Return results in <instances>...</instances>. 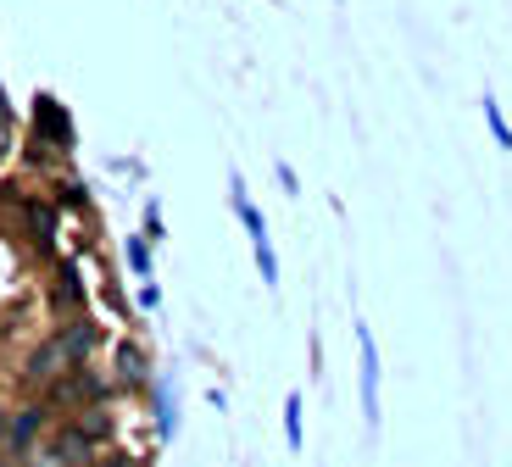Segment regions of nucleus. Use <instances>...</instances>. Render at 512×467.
I'll use <instances>...</instances> for the list:
<instances>
[{"label":"nucleus","mask_w":512,"mask_h":467,"mask_svg":"<svg viewBox=\"0 0 512 467\" xmlns=\"http://www.w3.org/2000/svg\"><path fill=\"white\" fill-rule=\"evenodd\" d=\"M357 351H362V417H368V429H379V345L362 323H357Z\"/></svg>","instance_id":"7ed1b4c3"},{"label":"nucleus","mask_w":512,"mask_h":467,"mask_svg":"<svg viewBox=\"0 0 512 467\" xmlns=\"http://www.w3.org/2000/svg\"><path fill=\"white\" fill-rule=\"evenodd\" d=\"M229 201H234V212H240L245 234H251V245H256V267H262V278H268V284H279V256H273V245H268V223H262V212L251 206V195H245V178H240V173L229 178Z\"/></svg>","instance_id":"f257e3e1"},{"label":"nucleus","mask_w":512,"mask_h":467,"mask_svg":"<svg viewBox=\"0 0 512 467\" xmlns=\"http://www.w3.org/2000/svg\"><path fill=\"white\" fill-rule=\"evenodd\" d=\"M117 379H123V384H145V379H151V367H145V351H140L134 340L117 345Z\"/></svg>","instance_id":"0eeeda50"},{"label":"nucleus","mask_w":512,"mask_h":467,"mask_svg":"<svg viewBox=\"0 0 512 467\" xmlns=\"http://www.w3.org/2000/svg\"><path fill=\"white\" fill-rule=\"evenodd\" d=\"M62 201H67V206H84V190H78V178H67V184H62Z\"/></svg>","instance_id":"dca6fc26"},{"label":"nucleus","mask_w":512,"mask_h":467,"mask_svg":"<svg viewBox=\"0 0 512 467\" xmlns=\"http://www.w3.org/2000/svg\"><path fill=\"white\" fill-rule=\"evenodd\" d=\"M479 106H485V123H490V139H496L501 151H512V123H507V112H501V101H496V95H485V101H479Z\"/></svg>","instance_id":"1a4fd4ad"},{"label":"nucleus","mask_w":512,"mask_h":467,"mask_svg":"<svg viewBox=\"0 0 512 467\" xmlns=\"http://www.w3.org/2000/svg\"><path fill=\"white\" fill-rule=\"evenodd\" d=\"M62 340H67V356H73V367L95 351V329H90V323H73V329H67Z\"/></svg>","instance_id":"9d476101"},{"label":"nucleus","mask_w":512,"mask_h":467,"mask_svg":"<svg viewBox=\"0 0 512 467\" xmlns=\"http://www.w3.org/2000/svg\"><path fill=\"white\" fill-rule=\"evenodd\" d=\"M90 434H84V429H62V434H56V440H51V451H56V462H62V467H90Z\"/></svg>","instance_id":"39448f33"},{"label":"nucleus","mask_w":512,"mask_h":467,"mask_svg":"<svg viewBox=\"0 0 512 467\" xmlns=\"http://www.w3.org/2000/svg\"><path fill=\"white\" fill-rule=\"evenodd\" d=\"M34 139L51 145V151H73V117L56 106V95H39L34 101Z\"/></svg>","instance_id":"f03ea898"},{"label":"nucleus","mask_w":512,"mask_h":467,"mask_svg":"<svg viewBox=\"0 0 512 467\" xmlns=\"http://www.w3.org/2000/svg\"><path fill=\"white\" fill-rule=\"evenodd\" d=\"M62 367H73V356H67V340H45L34 356H28L23 367V384H51Z\"/></svg>","instance_id":"20e7f679"},{"label":"nucleus","mask_w":512,"mask_h":467,"mask_svg":"<svg viewBox=\"0 0 512 467\" xmlns=\"http://www.w3.org/2000/svg\"><path fill=\"white\" fill-rule=\"evenodd\" d=\"M78 429L90 434V440H106V434H112V412H106V406H90V412H84V423H78Z\"/></svg>","instance_id":"9b49d317"},{"label":"nucleus","mask_w":512,"mask_h":467,"mask_svg":"<svg viewBox=\"0 0 512 467\" xmlns=\"http://www.w3.org/2000/svg\"><path fill=\"white\" fill-rule=\"evenodd\" d=\"M162 234H167V228H162V206H145V240H162Z\"/></svg>","instance_id":"2eb2a0df"},{"label":"nucleus","mask_w":512,"mask_h":467,"mask_svg":"<svg viewBox=\"0 0 512 467\" xmlns=\"http://www.w3.org/2000/svg\"><path fill=\"white\" fill-rule=\"evenodd\" d=\"M284 434H290V445H301V395L284 401Z\"/></svg>","instance_id":"ddd939ff"},{"label":"nucleus","mask_w":512,"mask_h":467,"mask_svg":"<svg viewBox=\"0 0 512 467\" xmlns=\"http://www.w3.org/2000/svg\"><path fill=\"white\" fill-rule=\"evenodd\" d=\"M128 267L134 273H151V245L145 240H128Z\"/></svg>","instance_id":"4468645a"},{"label":"nucleus","mask_w":512,"mask_h":467,"mask_svg":"<svg viewBox=\"0 0 512 467\" xmlns=\"http://www.w3.org/2000/svg\"><path fill=\"white\" fill-rule=\"evenodd\" d=\"M39 423H45V406H28V412H17V417H12V429H6V445H12L17 456H23L28 445H34Z\"/></svg>","instance_id":"423d86ee"},{"label":"nucleus","mask_w":512,"mask_h":467,"mask_svg":"<svg viewBox=\"0 0 512 467\" xmlns=\"http://www.w3.org/2000/svg\"><path fill=\"white\" fill-rule=\"evenodd\" d=\"M78 295H84L78 273H73V267H62V278H56V306H78Z\"/></svg>","instance_id":"f8f14e48"},{"label":"nucleus","mask_w":512,"mask_h":467,"mask_svg":"<svg viewBox=\"0 0 512 467\" xmlns=\"http://www.w3.org/2000/svg\"><path fill=\"white\" fill-rule=\"evenodd\" d=\"M23 212H28V234H34V245H51L56 240V212H51V206L23 201Z\"/></svg>","instance_id":"6e6552de"},{"label":"nucleus","mask_w":512,"mask_h":467,"mask_svg":"<svg viewBox=\"0 0 512 467\" xmlns=\"http://www.w3.org/2000/svg\"><path fill=\"white\" fill-rule=\"evenodd\" d=\"M6 429H12V423H6V412H0V440H6Z\"/></svg>","instance_id":"f3484780"},{"label":"nucleus","mask_w":512,"mask_h":467,"mask_svg":"<svg viewBox=\"0 0 512 467\" xmlns=\"http://www.w3.org/2000/svg\"><path fill=\"white\" fill-rule=\"evenodd\" d=\"M106 467H128V462H123V456H117V462H106Z\"/></svg>","instance_id":"a211bd4d"},{"label":"nucleus","mask_w":512,"mask_h":467,"mask_svg":"<svg viewBox=\"0 0 512 467\" xmlns=\"http://www.w3.org/2000/svg\"><path fill=\"white\" fill-rule=\"evenodd\" d=\"M334 6H346V0H334Z\"/></svg>","instance_id":"6ab92c4d"}]
</instances>
